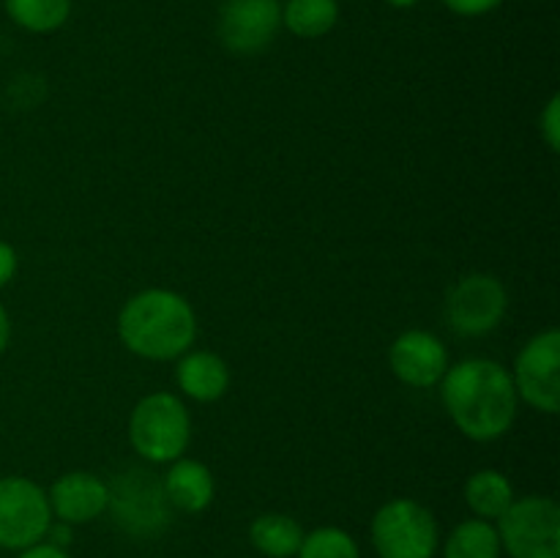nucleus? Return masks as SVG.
Here are the masks:
<instances>
[{"instance_id": "obj_5", "label": "nucleus", "mask_w": 560, "mask_h": 558, "mask_svg": "<svg viewBox=\"0 0 560 558\" xmlns=\"http://www.w3.org/2000/svg\"><path fill=\"white\" fill-rule=\"evenodd\" d=\"M501 550L509 558H560V507L550 496L514 498L495 520Z\"/></svg>"}, {"instance_id": "obj_20", "label": "nucleus", "mask_w": 560, "mask_h": 558, "mask_svg": "<svg viewBox=\"0 0 560 558\" xmlns=\"http://www.w3.org/2000/svg\"><path fill=\"white\" fill-rule=\"evenodd\" d=\"M295 558H361L359 542L339 525H320L304 534Z\"/></svg>"}, {"instance_id": "obj_4", "label": "nucleus", "mask_w": 560, "mask_h": 558, "mask_svg": "<svg viewBox=\"0 0 560 558\" xmlns=\"http://www.w3.org/2000/svg\"><path fill=\"white\" fill-rule=\"evenodd\" d=\"M372 547L377 558H435L441 547L438 520L413 498H392L372 518Z\"/></svg>"}, {"instance_id": "obj_18", "label": "nucleus", "mask_w": 560, "mask_h": 558, "mask_svg": "<svg viewBox=\"0 0 560 558\" xmlns=\"http://www.w3.org/2000/svg\"><path fill=\"white\" fill-rule=\"evenodd\" d=\"M339 0H284L282 27L299 38H323L337 27Z\"/></svg>"}, {"instance_id": "obj_22", "label": "nucleus", "mask_w": 560, "mask_h": 558, "mask_svg": "<svg viewBox=\"0 0 560 558\" xmlns=\"http://www.w3.org/2000/svg\"><path fill=\"white\" fill-rule=\"evenodd\" d=\"M443 5L457 16H485L501 9L503 0H443Z\"/></svg>"}, {"instance_id": "obj_13", "label": "nucleus", "mask_w": 560, "mask_h": 558, "mask_svg": "<svg viewBox=\"0 0 560 558\" xmlns=\"http://www.w3.org/2000/svg\"><path fill=\"white\" fill-rule=\"evenodd\" d=\"M162 485L170 507L186 514L206 512L217 496V481H213L211 468L200 460L178 457L175 463H170L167 474L162 476Z\"/></svg>"}, {"instance_id": "obj_7", "label": "nucleus", "mask_w": 560, "mask_h": 558, "mask_svg": "<svg viewBox=\"0 0 560 558\" xmlns=\"http://www.w3.org/2000/svg\"><path fill=\"white\" fill-rule=\"evenodd\" d=\"M52 523L47 490L27 476H0V547L25 550L47 536Z\"/></svg>"}, {"instance_id": "obj_9", "label": "nucleus", "mask_w": 560, "mask_h": 558, "mask_svg": "<svg viewBox=\"0 0 560 558\" xmlns=\"http://www.w3.org/2000/svg\"><path fill=\"white\" fill-rule=\"evenodd\" d=\"M509 310V293L492 274H468L446 295L448 326L463 337H485L501 326Z\"/></svg>"}, {"instance_id": "obj_26", "label": "nucleus", "mask_w": 560, "mask_h": 558, "mask_svg": "<svg viewBox=\"0 0 560 558\" xmlns=\"http://www.w3.org/2000/svg\"><path fill=\"white\" fill-rule=\"evenodd\" d=\"M392 9H413V5H419L421 0H386Z\"/></svg>"}, {"instance_id": "obj_10", "label": "nucleus", "mask_w": 560, "mask_h": 558, "mask_svg": "<svg viewBox=\"0 0 560 558\" xmlns=\"http://www.w3.org/2000/svg\"><path fill=\"white\" fill-rule=\"evenodd\" d=\"M282 27V0H224L217 33L235 55L262 53Z\"/></svg>"}, {"instance_id": "obj_6", "label": "nucleus", "mask_w": 560, "mask_h": 558, "mask_svg": "<svg viewBox=\"0 0 560 558\" xmlns=\"http://www.w3.org/2000/svg\"><path fill=\"white\" fill-rule=\"evenodd\" d=\"M109 487L107 512L118 528L131 536H153L170 525L173 520V507L164 496V485L156 474L142 468H129L118 474Z\"/></svg>"}, {"instance_id": "obj_15", "label": "nucleus", "mask_w": 560, "mask_h": 558, "mask_svg": "<svg viewBox=\"0 0 560 558\" xmlns=\"http://www.w3.org/2000/svg\"><path fill=\"white\" fill-rule=\"evenodd\" d=\"M249 542L266 558H295L304 542V528L290 514L266 512L252 520Z\"/></svg>"}, {"instance_id": "obj_19", "label": "nucleus", "mask_w": 560, "mask_h": 558, "mask_svg": "<svg viewBox=\"0 0 560 558\" xmlns=\"http://www.w3.org/2000/svg\"><path fill=\"white\" fill-rule=\"evenodd\" d=\"M3 9L16 27L44 36L69 22L71 0H3Z\"/></svg>"}, {"instance_id": "obj_14", "label": "nucleus", "mask_w": 560, "mask_h": 558, "mask_svg": "<svg viewBox=\"0 0 560 558\" xmlns=\"http://www.w3.org/2000/svg\"><path fill=\"white\" fill-rule=\"evenodd\" d=\"M175 381L184 397L195 403H217L230 388V367L211 350H186L175 367Z\"/></svg>"}, {"instance_id": "obj_17", "label": "nucleus", "mask_w": 560, "mask_h": 558, "mask_svg": "<svg viewBox=\"0 0 560 558\" xmlns=\"http://www.w3.org/2000/svg\"><path fill=\"white\" fill-rule=\"evenodd\" d=\"M501 539L495 523L468 518L452 528L443 542V558H501Z\"/></svg>"}, {"instance_id": "obj_12", "label": "nucleus", "mask_w": 560, "mask_h": 558, "mask_svg": "<svg viewBox=\"0 0 560 558\" xmlns=\"http://www.w3.org/2000/svg\"><path fill=\"white\" fill-rule=\"evenodd\" d=\"M52 520L69 525H85L102 518L109 503V487L91 470H69L58 476L47 490Z\"/></svg>"}, {"instance_id": "obj_24", "label": "nucleus", "mask_w": 560, "mask_h": 558, "mask_svg": "<svg viewBox=\"0 0 560 558\" xmlns=\"http://www.w3.org/2000/svg\"><path fill=\"white\" fill-rule=\"evenodd\" d=\"M16 558H71V556L63 550V547L49 545V542H38V545H31L25 547V550H20V556Z\"/></svg>"}, {"instance_id": "obj_2", "label": "nucleus", "mask_w": 560, "mask_h": 558, "mask_svg": "<svg viewBox=\"0 0 560 558\" xmlns=\"http://www.w3.org/2000/svg\"><path fill=\"white\" fill-rule=\"evenodd\" d=\"M118 337L124 348L140 359H180L197 339L195 306L175 290H140L120 310Z\"/></svg>"}, {"instance_id": "obj_8", "label": "nucleus", "mask_w": 560, "mask_h": 558, "mask_svg": "<svg viewBox=\"0 0 560 558\" xmlns=\"http://www.w3.org/2000/svg\"><path fill=\"white\" fill-rule=\"evenodd\" d=\"M514 388L530 408L547 416L560 410V332L547 328L530 337L514 359Z\"/></svg>"}, {"instance_id": "obj_11", "label": "nucleus", "mask_w": 560, "mask_h": 558, "mask_svg": "<svg viewBox=\"0 0 560 558\" xmlns=\"http://www.w3.org/2000/svg\"><path fill=\"white\" fill-rule=\"evenodd\" d=\"M388 367L410 388H430L443 381L448 370V350L441 337L424 328L402 332L388 348Z\"/></svg>"}, {"instance_id": "obj_21", "label": "nucleus", "mask_w": 560, "mask_h": 558, "mask_svg": "<svg viewBox=\"0 0 560 558\" xmlns=\"http://www.w3.org/2000/svg\"><path fill=\"white\" fill-rule=\"evenodd\" d=\"M539 131L545 146L550 148L552 153L560 151V96H550V102L545 104L539 115Z\"/></svg>"}, {"instance_id": "obj_25", "label": "nucleus", "mask_w": 560, "mask_h": 558, "mask_svg": "<svg viewBox=\"0 0 560 558\" xmlns=\"http://www.w3.org/2000/svg\"><path fill=\"white\" fill-rule=\"evenodd\" d=\"M9 342H11V317L9 312H5V306L0 304V356L5 353Z\"/></svg>"}, {"instance_id": "obj_1", "label": "nucleus", "mask_w": 560, "mask_h": 558, "mask_svg": "<svg viewBox=\"0 0 560 558\" xmlns=\"http://www.w3.org/2000/svg\"><path fill=\"white\" fill-rule=\"evenodd\" d=\"M441 399L448 419L470 441H498L517 421V388L501 361L465 359L448 364L441 381Z\"/></svg>"}, {"instance_id": "obj_23", "label": "nucleus", "mask_w": 560, "mask_h": 558, "mask_svg": "<svg viewBox=\"0 0 560 558\" xmlns=\"http://www.w3.org/2000/svg\"><path fill=\"white\" fill-rule=\"evenodd\" d=\"M16 266H20L16 249L9 241H0V288H5L16 277Z\"/></svg>"}, {"instance_id": "obj_3", "label": "nucleus", "mask_w": 560, "mask_h": 558, "mask_svg": "<svg viewBox=\"0 0 560 558\" xmlns=\"http://www.w3.org/2000/svg\"><path fill=\"white\" fill-rule=\"evenodd\" d=\"M129 441L142 460L156 465L184 457L191 443V416L173 392L145 394L129 416Z\"/></svg>"}, {"instance_id": "obj_16", "label": "nucleus", "mask_w": 560, "mask_h": 558, "mask_svg": "<svg viewBox=\"0 0 560 558\" xmlns=\"http://www.w3.org/2000/svg\"><path fill=\"white\" fill-rule=\"evenodd\" d=\"M514 487L506 474L495 468H481L468 476L465 481V503L474 512V518L495 523L503 512L514 503Z\"/></svg>"}]
</instances>
